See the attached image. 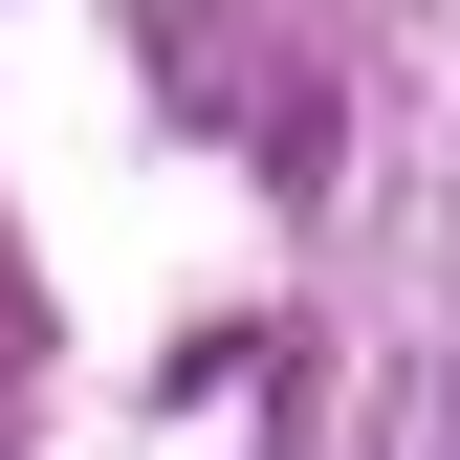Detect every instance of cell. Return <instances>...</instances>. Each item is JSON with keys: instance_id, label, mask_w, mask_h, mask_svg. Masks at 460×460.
Here are the masks:
<instances>
[]
</instances>
